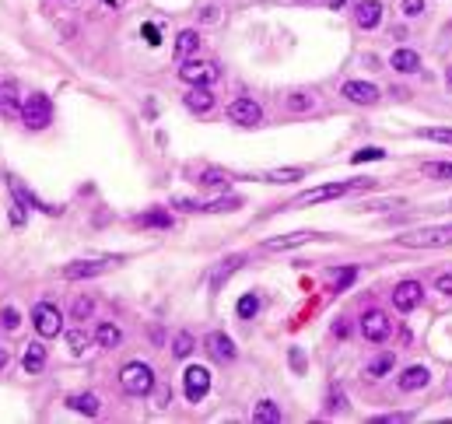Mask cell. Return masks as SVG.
Instances as JSON below:
<instances>
[{
  "mask_svg": "<svg viewBox=\"0 0 452 424\" xmlns=\"http://www.w3.org/2000/svg\"><path fill=\"white\" fill-rule=\"evenodd\" d=\"M179 78L186 85H193V88H210V85L221 78V71H218V63H210V60H186L179 67Z\"/></svg>",
  "mask_w": 452,
  "mask_h": 424,
  "instance_id": "obj_4",
  "label": "cell"
},
{
  "mask_svg": "<svg viewBox=\"0 0 452 424\" xmlns=\"http://www.w3.org/2000/svg\"><path fill=\"white\" fill-rule=\"evenodd\" d=\"M207 347H210V354L218 358V361H235V340L228 337V333H210L207 337Z\"/></svg>",
  "mask_w": 452,
  "mask_h": 424,
  "instance_id": "obj_16",
  "label": "cell"
},
{
  "mask_svg": "<svg viewBox=\"0 0 452 424\" xmlns=\"http://www.w3.org/2000/svg\"><path fill=\"white\" fill-rule=\"evenodd\" d=\"M95 340H98V347H116V344L123 340V329H119V326H112V322H98Z\"/></svg>",
  "mask_w": 452,
  "mask_h": 424,
  "instance_id": "obj_26",
  "label": "cell"
},
{
  "mask_svg": "<svg viewBox=\"0 0 452 424\" xmlns=\"http://www.w3.org/2000/svg\"><path fill=\"white\" fill-rule=\"evenodd\" d=\"M137 224H155V228H165L169 224V214L165 211H151V214H141Z\"/></svg>",
  "mask_w": 452,
  "mask_h": 424,
  "instance_id": "obj_36",
  "label": "cell"
},
{
  "mask_svg": "<svg viewBox=\"0 0 452 424\" xmlns=\"http://www.w3.org/2000/svg\"><path fill=\"white\" fill-rule=\"evenodd\" d=\"M256 313H260V298L256 295H242L239 298V316L249 319V316H256Z\"/></svg>",
  "mask_w": 452,
  "mask_h": 424,
  "instance_id": "obj_33",
  "label": "cell"
},
{
  "mask_svg": "<svg viewBox=\"0 0 452 424\" xmlns=\"http://www.w3.org/2000/svg\"><path fill=\"white\" fill-rule=\"evenodd\" d=\"M119 386H123L130 396H148V393L155 389V372H151V365H144V361H130V365H123V372H119Z\"/></svg>",
  "mask_w": 452,
  "mask_h": 424,
  "instance_id": "obj_3",
  "label": "cell"
},
{
  "mask_svg": "<svg viewBox=\"0 0 452 424\" xmlns=\"http://www.w3.org/2000/svg\"><path fill=\"white\" fill-rule=\"evenodd\" d=\"M105 270H109V260H102V263L78 260V263H67V267H64V277H67V281H85V277H98V274H105Z\"/></svg>",
  "mask_w": 452,
  "mask_h": 424,
  "instance_id": "obj_14",
  "label": "cell"
},
{
  "mask_svg": "<svg viewBox=\"0 0 452 424\" xmlns=\"http://www.w3.org/2000/svg\"><path fill=\"white\" fill-rule=\"evenodd\" d=\"M0 112L4 116H21V102H18V88L11 81L0 85Z\"/></svg>",
  "mask_w": 452,
  "mask_h": 424,
  "instance_id": "obj_22",
  "label": "cell"
},
{
  "mask_svg": "<svg viewBox=\"0 0 452 424\" xmlns=\"http://www.w3.org/2000/svg\"><path fill=\"white\" fill-rule=\"evenodd\" d=\"M232 183V172L225 169H203L200 172V186H228Z\"/></svg>",
  "mask_w": 452,
  "mask_h": 424,
  "instance_id": "obj_30",
  "label": "cell"
},
{
  "mask_svg": "<svg viewBox=\"0 0 452 424\" xmlns=\"http://www.w3.org/2000/svg\"><path fill=\"white\" fill-rule=\"evenodd\" d=\"M21 365H25V372H28V375L42 372V368H46V347H42V344H28V347H25V354H21Z\"/></svg>",
  "mask_w": 452,
  "mask_h": 424,
  "instance_id": "obj_20",
  "label": "cell"
},
{
  "mask_svg": "<svg viewBox=\"0 0 452 424\" xmlns=\"http://www.w3.org/2000/svg\"><path fill=\"white\" fill-rule=\"evenodd\" d=\"M424 11V0H403V14H410V18H417Z\"/></svg>",
  "mask_w": 452,
  "mask_h": 424,
  "instance_id": "obj_42",
  "label": "cell"
},
{
  "mask_svg": "<svg viewBox=\"0 0 452 424\" xmlns=\"http://www.w3.org/2000/svg\"><path fill=\"white\" fill-rule=\"evenodd\" d=\"M407 249H439V246H452V224H435V228H417L396 238Z\"/></svg>",
  "mask_w": 452,
  "mask_h": 424,
  "instance_id": "obj_1",
  "label": "cell"
},
{
  "mask_svg": "<svg viewBox=\"0 0 452 424\" xmlns=\"http://www.w3.org/2000/svg\"><path fill=\"white\" fill-rule=\"evenodd\" d=\"M333 333H337V337H347V322L337 319V322H333Z\"/></svg>",
  "mask_w": 452,
  "mask_h": 424,
  "instance_id": "obj_48",
  "label": "cell"
},
{
  "mask_svg": "<svg viewBox=\"0 0 452 424\" xmlns=\"http://www.w3.org/2000/svg\"><path fill=\"white\" fill-rule=\"evenodd\" d=\"M32 322H35L39 337H60V329H64V319H60V313L49 302H39L32 309Z\"/></svg>",
  "mask_w": 452,
  "mask_h": 424,
  "instance_id": "obj_7",
  "label": "cell"
},
{
  "mask_svg": "<svg viewBox=\"0 0 452 424\" xmlns=\"http://www.w3.org/2000/svg\"><path fill=\"white\" fill-rule=\"evenodd\" d=\"M417 137H424V140H439V144H452V130H421Z\"/></svg>",
  "mask_w": 452,
  "mask_h": 424,
  "instance_id": "obj_37",
  "label": "cell"
},
{
  "mask_svg": "<svg viewBox=\"0 0 452 424\" xmlns=\"http://www.w3.org/2000/svg\"><path fill=\"white\" fill-rule=\"evenodd\" d=\"M371 186V179H355V183H330V186H316V190H305L295 197L291 207H309V204H323V200H333V197H344V193H355Z\"/></svg>",
  "mask_w": 452,
  "mask_h": 424,
  "instance_id": "obj_2",
  "label": "cell"
},
{
  "mask_svg": "<svg viewBox=\"0 0 452 424\" xmlns=\"http://www.w3.org/2000/svg\"><path fill=\"white\" fill-rule=\"evenodd\" d=\"M280 418H284V414H280V407H277L273 400L256 404V411H253V421H256V424H277Z\"/></svg>",
  "mask_w": 452,
  "mask_h": 424,
  "instance_id": "obj_27",
  "label": "cell"
},
{
  "mask_svg": "<svg viewBox=\"0 0 452 424\" xmlns=\"http://www.w3.org/2000/svg\"><path fill=\"white\" fill-rule=\"evenodd\" d=\"M0 322H4L7 329H18V326H21V316H18V309H14V305H7V309L0 313Z\"/></svg>",
  "mask_w": 452,
  "mask_h": 424,
  "instance_id": "obj_38",
  "label": "cell"
},
{
  "mask_svg": "<svg viewBox=\"0 0 452 424\" xmlns=\"http://www.w3.org/2000/svg\"><path fill=\"white\" fill-rule=\"evenodd\" d=\"M228 119L239 123V126H256V123L263 119V109H260L256 99H235V102L228 106Z\"/></svg>",
  "mask_w": 452,
  "mask_h": 424,
  "instance_id": "obj_9",
  "label": "cell"
},
{
  "mask_svg": "<svg viewBox=\"0 0 452 424\" xmlns=\"http://www.w3.org/2000/svg\"><path fill=\"white\" fill-rule=\"evenodd\" d=\"M302 176H305L302 169H273L263 179H267V183H295V179H302Z\"/></svg>",
  "mask_w": 452,
  "mask_h": 424,
  "instance_id": "obj_31",
  "label": "cell"
},
{
  "mask_svg": "<svg viewBox=\"0 0 452 424\" xmlns=\"http://www.w3.org/2000/svg\"><path fill=\"white\" fill-rule=\"evenodd\" d=\"M196 46H200V32H196V28H186V32H179V39H176V53H179V56H189Z\"/></svg>",
  "mask_w": 452,
  "mask_h": 424,
  "instance_id": "obj_29",
  "label": "cell"
},
{
  "mask_svg": "<svg viewBox=\"0 0 452 424\" xmlns=\"http://www.w3.org/2000/svg\"><path fill=\"white\" fill-rule=\"evenodd\" d=\"M7 361H11V354H7V347L0 344V368H7Z\"/></svg>",
  "mask_w": 452,
  "mask_h": 424,
  "instance_id": "obj_49",
  "label": "cell"
},
{
  "mask_svg": "<svg viewBox=\"0 0 452 424\" xmlns=\"http://www.w3.org/2000/svg\"><path fill=\"white\" fill-rule=\"evenodd\" d=\"M200 18H203V25H218V21H221V11H218V7H203Z\"/></svg>",
  "mask_w": 452,
  "mask_h": 424,
  "instance_id": "obj_43",
  "label": "cell"
},
{
  "mask_svg": "<svg viewBox=\"0 0 452 424\" xmlns=\"http://www.w3.org/2000/svg\"><path fill=\"white\" fill-rule=\"evenodd\" d=\"M242 260H246V256H228V260H221V267L210 274V288H221V284H225V277H232V274L242 267Z\"/></svg>",
  "mask_w": 452,
  "mask_h": 424,
  "instance_id": "obj_24",
  "label": "cell"
},
{
  "mask_svg": "<svg viewBox=\"0 0 452 424\" xmlns=\"http://www.w3.org/2000/svg\"><path fill=\"white\" fill-rule=\"evenodd\" d=\"M351 281H355V270H333V284H337V291L347 288Z\"/></svg>",
  "mask_w": 452,
  "mask_h": 424,
  "instance_id": "obj_41",
  "label": "cell"
},
{
  "mask_svg": "<svg viewBox=\"0 0 452 424\" xmlns=\"http://www.w3.org/2000/svg\"><path fill=\"white\" fill-rule=\"evenodd\" d=\"M389 67H396L400 74H414V71L421 67V56H417L414 49H393V56H389Z\"/></svg>",
  "mask_w": 452,
  "mask_h": 424,
  "instance_id": "obj_19",
  "label": "cell"
},
{
  "mask_svg": "<svg viewBox=\"0 0 452 424\" xmlns=\"http://www.w3.org/2000/svg\"><path fill=\"white\" fill-rule=\"evenodd\" d=\"M421 298H424V288H421L417 281H400V284L393 288V305H396L400 313L417 309V305H421Z\"/></svg>",
  "mask_w": 452,
  "mask_h": 424,
  "instance_id": "obj_10",
  "label": "cell"
},
{
  "mask_svg": "<svg viewBox=\"0 0 452 424\" xmlns=\"http://www.w3.org/2000/svg\"><path fill=\"white\" fill-rule=\"evenodd\" d=\"M362 333L364 340H371V344H382L389 333H393V322H389V316L386 313H379V309H368L362 316Z\"/></svg>",
  "mask_w": 452,
  "mask_h": 424,
  "instance_id": "obj_8",
  "label": "cell"
},
{
  "mask_svg": "<svg viewBox=\"0 0 452 424\" xmlns=\"http://www.w3.org/2000/svg\"><path fill=\"white\" fill-rule=\"evenodd\" d=\"M379 21H382V4H379V0H362V4L355 7V25H358L362 32L379 28Z\"/></svg>",
  "mask_w": 452,
  "mask_h": 424,
  "instance_id": "obj_13",
  "label": "cell"
},
{
  "mask_svg": "<svg viewBox=\"0 0 452 424\" xmlns=\"http://www.w3.org/2000/svg\"><path fill=\"white\" fill-rule=\"evenodd\" d=\"M414 414H386V418H379L382 424H403V421H410Z\"/></svg>",
  "mask_w": 452,
  "mask_h": 424,
  "instance_id": "obj_45",
  "label": "cell"
},
{
  "mask_svg": "<svg viewBox=\"0 0 452 424\" xmlns=\"http://www.w3.org/2000/svg\"><path fill=\"white\" fill-rule=\"evenodd\" d=\"M67 340H71V347H74V351H78V354H81V351H85V333H71V337H67Z\"/></svg>",
  "mask_w": 452,
  "mask_h": 424,
  "instance_id": "obj_47",
  "label": "cell"
},
{
  "mask_svg": "<svg viewBox=\"0 0 452 424\" xmlns=\"http://www.w3.org/2000/svg\"><path fill=\"white\" fill-rule=\"evenodd\" d=\"M7 186H11V193H14V200H18V207H28V211H46V214H56V207H46L39 197H32L18 179H7Z\"/></svg>",
  "mask_w": 452,
  "mask_h": 424,
  "instance_id": "obj_17",
  "label": "cell"
},
{
  "mask_svg": "<svg viewBox=\"0 0 452 424\" xmlns=\"http://www.w3.org/2000/svg\"><path fill=\"white\" fill-rule=\"evenodd\" d=\"M393 365H396V358H393V354H379L375 361H368V365H364V375H368V379H382L386 372H393Z\"/></svg>",
  "mask_w": 452,
  "mask_h": 424,
  "instance_id": "obj_28",
  "label": "cell"
},
{
  "mask_svg": "<svg viewBox=\"0 0 452 424\" xmlns=\"http://www.w3.org/2000/svg\"><path fill=\"white\" fill-rule=\"evenodd\" d=\"M340 95H344L347 102H355V106H375V102H379V88H375V85H364V81H347V85L340 88Z\"/></svg>",
  "mask_w": 452,
  "mask_h": 424,
  "instance_id": "obj_12",
  "label": "cell"
},
{
  "mask_svg": "<svg viewBox=\"0 0 452 424\" xmlns=\"http://www.w3.org/2000/svg\"><path fill=\"white\" fill-rule=\"evenodd\" d=\"M21 119H25L28 130H42V126H49V119H53L49 99H46V95H28V99L21 102Z\"/></svg>",
  "mask_w": 452,
  "mask_h": 424,
  "instance_id": "obj_5",
  "label": "cell"
},
{
  "mask_svg": "<svg viewBox=\"0 0 452 424\" xmlns=\"http://www.w3.org/2000/svg\"><path fill=\"white\" fill-rule=\"evenodd\" d=\"M284 109L287 112H309V109H316V95L312 92H291L284 99Z\"/></svg>",
  "mask_w": 452,
  "mask_h": 424,
  "instance_id": "obj_25",
  "label": "cell"
},
{
  "mask_svg": "<svg viewBox=\"0 0 452 424\" xmlns=\"http://www.w3.org/2000/svg\"><path fill=\"white\" fill-rule=\"evenodd\" d=\"M144 39H148L151 46H158V42H162V39H158V28H155V25H144Z\"/></svg>",
  "mask_w": 452,
  "mask_h": 424,
  "instance_id": "obj_46",
  "label": "cell"
},
{
  "mask_svg": "<svg viewBox=\"0 0 452 424\" xmlns=\"http://www.w3.org/2000/svg\"><path fill=\"white\" fill-rule=\"evenodd\" d=\"M446 85H449V88H452V67H449V71H446Z\"/></svg>",
  "mask_w": 452,
  "mask_h": 424,
  "instance_id": "obj_52",
  "label": "cell"
},
{
  "mask_svg": "<svg viewBox=\"0 0 452 424\" xmlns=\"http://www.w3.org/2000/svg\"><path fill=\"white\" fill-rule=\"evenodd\" d=\"M424 176H432V179H452V162H428L424 165Z\"/></svg>",
  "mask_w": 452,
  "mask_h": 424,
  "instance_id": "obj_32",
  "label": "cell"
},
{
  "mask_svg": "<svg viewBox=\"0 0 452 424\" xmlns=\"http://www.w3.org/2000/svg\"><path fill=\"white\" fill-rule=\"evenodd\" d=\"M67 407H71V411H78V414L95 418V414H98V396H95V393H74V396L67 400Z\"/></svg>",
  "mask_w": 452,
  "mask_h": 424,
  "instance_id": "obj_23",
  "label": "cell"
},
{
  "mask_svg": "<svg viewBox=\"0 0 452 424\" xmlns=\"http://www.w3.org/2000/svg\"><path fill=\"white\" fill-rule=\"evenodd\" d=\"M172 351H176L179 358H189V354H193V337H189V333H176V340H172Z\"/></svg>",
  "mask_w": 452,
  "mask_h": 424,
  "instance_id": "obj_35",
  "label": "cell"
},
{
  "mask_svg": "<svg viewBox=\"0 0 452 424\" xmlns=\"http://www.w3.org/2000/svg\"><path fill=\"white\" fill-rule=\"evenodd\" d=\"M312 238V231H295V235H280V238H267L263 249L267 253H277V249H295V246H305Z\"/></svg>",
  "mask_w": 452,
  "mask_h": 424,
  "instance_id": "obj_21",
  "label": "cell"
},
{
  "mask_svg": "<svg viewBox=\"0 0 452 424\" xmlns=\"http://www.w3.org/2000/svg\"><path fill=\"white\" fill-rule=\"evenodd\" d=\"M182 102H186L189 112H200V116H203V112L214 109V95H210V88H193V92H186Z\"/></svg>",
  "mask_w": 452,
  "mask_h": 424,
  "instance_id": "obj_18",
  "label": "cell"
},
{
  "mask_svg": "<svg viewBox=\"0 0 452 424\" xmlns=\"http://www.w3.org/2000/svg\"><path fill=\"white\" fill-rule=\"evenodd\" d=\"M11 221H14V224H21V221H25V214L18 211V204H14V211H11Z\"/></svg>",
  "mask_w": 452,
  "mask_h": 424,
  "instance_id": "obj_50",
  "label": "cell"
},
{
  "mask_svg": "<svg viewBox=\"0 0 452 424\" xmlns=\"http://www.w3.org/2000/svg\"><path fill=\"white\" fill-rule=\"evenodd\" d=\"M432 382V372L424 368V365H410L403 375H400V389L403 393H417V389H424Z\"/></svg>",
  "mask_w": 452,
  "mask_h": 424,
  "instance_id": "obj_15",
  "label": "cell"
},
{
  "mask_svg": "<svg viewBox=\"0 0 452 424\" xmlns=\"http://www.w3.org/2000/svg\"><path fill=\"white\" fill-rule=\"evenodd\" d=\"M435 291H442V295H452V274H442V277L435 281Z\"/></svg>",
  "mask_w": 452,
  "mask_h": 424,
  "instance_id": "obj_44",
  "label": "cell"
},
{
  "mask_svg": "<svg viewBox=\"0 0 452 424\" xmlns=\"http://www.w3.org/2000/svg\"><path fill=\"white\" fill-rule=\"evenodd\" d=\"M182 389H186V400L200 404L207 396V389H210V372L203 365H189L186 375H182Z\"/></svg>",
  "mask_w": 452,
  "mask_h": 424,
  "instance_id": "obj_6",
  "label": "cell"
},
{
  "mask_svg": "<svg viewBox=\"0 0 452 424\" xmlns=\"http://www.w3.org/2000/svg\"><path fill=\"white\" fill-rule=\"evenodd\" d=\"M344 393H337V389H330V400H326V414H337V411H344Z\"/></svg>",
  "mask_w": 452,
  "mask_h": 424,
  "instance_id": "obj_39",
  "label": "cell"
},
{
  "mask_svg": "<svg viewBox=\"0 0 452 424\" xmlns=\"http://www.w3.org/2000/svg\"><path fill=\"white\" fill-rule=\"evenodd\" d=\"M379 158H386V151H382V147H362V151H355V155H351V162H355V165H362V162H379Z\"/></svg>",
  "mask_w": 452,
  "mask_h": 424,
  "instance_id": "obj_34",
  "label": "cell"
},
{
  "mask_svg": "<svg viewBox=\"0 0 452 424\" xmlns=\"http://www.w3.org/2000/svg\"><path fill=\"white\" fill-rule=\"evenodd\" d=\"M182 211H203V214H225V211H239L242 207V197H218L210 204H193V200H172Z\"/></svg>",
  "mask_w": 452,
  "mask_h": 424,
  "instance_id": "obj_11",
  "label": "cell"
},
{
  "mask_svg": "<svg viewBox=\"0 0 452 424\" xmlns=\"http://www.w3.org/2000/svg\"><path fill=\"white\" fill-rule=\"evenodd\" d=\"M91 309H95V302H91V298H78V302H74V319L91 316Z\"/></svg>",
  "mask_w": 452,
  "mask_h": 424,
  "instance_id": "obj_40",
  "label": "cell"
},
{
  "mask_svg": "<svg viewBox=\"0 0 452 424\" xmlns=\"http://www.w3.org/2000/svg\"><path fill=\"white\" fill-rule=\"evenodd\" d=\"M326 4H330V7H344L347 0H326Z\"/></svg>",
  "mask_w": 452,
  "mask_h": 424,
  "instance_id": "obj_51",
  "label": "cell"
}]
</instances>
